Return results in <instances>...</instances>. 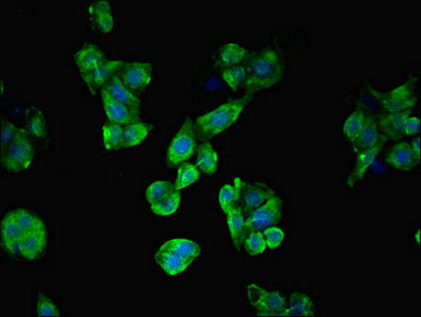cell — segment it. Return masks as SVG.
Instances as JSON below:
<instances>
[{"mask_svg":"<svg viewBox=\"0 0 421 317\" xmlns=\"http://www.w3.org/2000/svg\"><path fill=\"white\" fill-rule=\"evenodd\" d=\"M247 78L244 86L247 94H253L261 89L269 88L285 76V65L279 52L263 50L249 58L246 64Z\"/></svg>","mask_w":421,"mask_h":317,"instance_id":"1","label":"cell"},{"mask_svg":"<svg viewBox=\"0 0 421 317\" xmlns=\"http://www.w3.org/2000/svg\"><path fill=\"white\" fill-rule=\"evenodd\" d=\"M251 98H252L251 94H246L238 100L226 103L210 112L198 117L194 124L197 138L201 140L213 138L232 126L240 119L242 110Z\"/></svg>","mask_w":421,"mask_h":317,"instance_id":"2","label":"cell"},{"mask_svg":"<svg viewBox=\"0 0 421 317\" xmlns=\"http://www.w3.org/2000/svg\"><path fill=\"white\" fill-rule=\"evenodd\" d=\"M35 148L25 128H18L11 146L1 153V167L8 173H19L33 165Z\"/></svg>","mask_w":421,"mask_h":317,"instance_id":"3","label":"cell"},{"mask_svg":"<svg viewBox=\"0 0 421 317\" xmlns=\"http://www.w3.org/2000/svg\"><path fill=\"white\" fill-rule=\"evenodd\" d=\"M247 298L260 316H281L286 308V300L277 291L265 290L255 284L247 286Z\"/></svg>","mask_w":421,"mask_h":317,"instance_id":"4","label":"cell"},{"mask_svg":"<svg viewBox=\"0 0 421 317\" xmlns=\"http://www.w3.org/2000/svg\"><path fill=\"white\" fill-rule=\"evenodd\" d=\"M196 147H197V135L194 128V123L191 119H188L184 121L181 128L170 145L167 151V162L171 166L185 162L194 155Z\"/></svg>","mask_w":421,"mask_h":317,"instance_id":"5","label":"cell"},{"mask_svg":"<svg viewBox=\"0 0 421 317\" xmlns=\"http://www.w3.org/2000/svg\"><path fill=\"white\" fill-rule=\"evenodd\" d=\"M117 74L131 92L141 94L153 80V66L147 62H125Z\"/></svg>","mask_w":421,"mask_h":317,"instance_id":"6","label":"cell"},{"mask_svg":"<svg viewBox=\"0 0 421 317\" xmlns=\"http://www.w3.org/2000/svg\"><path fill=\"white\" fill-rule=\"evenodd\" d=\"M282 199L274 196L247 217V234L250 232H264L270 226H274L282 218Z\"/></svg>","mask_w":421,"mask_h":317,"instance_id":"7","label":"cell"},{"mask_svg":"<svg viewBox=\"0 0 421 317\" xmlns=\"http://www.w3.org/2000/svg\"><path fill=\"white\" fill-rule=\"evenodd\" d=\"M375 94L379 98L382 108L386 112L411 111L417 103V96L413 92L412 82L406 83L386 94L375 92Z\"/></svg>","mask_w":421,"mask_h":317,"instance_id":"8","label":"cell"},{"mask_svg":"<svg viewBox=\"0 0 421 317\" xmlns=\"http://www.w3.org/2000/svg\"><path fill=\"white\" fill-rule=\"evenodd\" d=\"M274 196V191L265 183L244 181L238 205L248 217L253 211L264 205Z\"/></svg>","mask_w":421,"mask_h":317,"instance_id":"9","label":"cell"},{"mask_svg":"<svg viewBox=\"0 0 421 317\" xmlns=\"http://www.w3.org/2000/svg\"><path fill=\"white\" fill-rule=\"evenodd\" d=\"M24 128L33 142L40 145L49 142V123L40 107L31 106L27 109Z\"/></svg>","mask_w":421,"mask_h":317,"instance_id":"10","label":"cell"},{"mask_svg":"<svg viewBox=\"0 0 421 317\" xmlns=\"http://www.w3.org/2000/svg\"><path fill=\"white\" fill-rule=\"evenodd\" d=\"M411 116V111L402 112H383L380 113L377 124L379 127L380 138L388 141H399L404 137V126L406 119Z\"/></svg>","mask_w":421,"mask_h":317,"instance_id":"11","label":"cell"},{"mask_svg":"<svg viewBox=\"0 0 421 317\" xmlns=\"http://www.w3.org/2000/svg\"><path fill=\"white\" fill-rule=\"evenodd\" d=\"M101 98L109 122L122 126L140 122V110L138 109L131 108L118 101L113 100L104 92H101Z\"/></svg>","mask_w":421,"mask_h":317,"instance_id":"12","label":"cell"},{"mask_svg":"<svg viewBox=\"0 0 421 317\" xmlns=\"http://www.w3.org/2000/svg\"><path fill=\"white\" fill-rule=\"evenodd\" d=\"M155 260L158 266L169 275L175 276L183 273L191 266V260L186 259L170 248L160 246L155 254Z\"/></svg>","mask_w":421,"mask_h":317,"instance_id":"13","label":"cell"},{"mask_svg":"<svg viewBox=\"0 0 421 317\" xmlns=\"http://www.w3.org/2000/svg\"><path fill=\"white\" fill-rule=\"evenodd\" d=\"M124 62V60H109V62L106 60L96 70H93L90 74L82 76L85 84L88 87L89 92L94 94L99 89H102L105 83L119 71Z\"/></svg>","mask_w":421,"mask_h":317,"instance_id":"14","label":"cell"},{"mask_svg":"<svg viewBox=\"0 0 421 317\" xmlns=\"http://www.w3.org/2000/svg\"><path fill=\"white\" fill-rule=\"evenodd\" d=\"M74 60L82 76L90 74L104 64L106 62V55L94 44H85L76 51Z\"/></svg>","mask_w":421,"mask_h":317,"instance_id":"15","label":"cell"},{"mask_svg":"<svg viewBox=\"0 0 421 317\" xmlns=\"http://www.w3.org/2000/svg\"><path fill=\"white\" fill-rule=\"evenodd\" d=\"M101 92H104L105 94L111 96L113 100L118 101V102L122 103V104L126 105V106L140 110L141 101L139 100L137 94H133V92H131V90L123 84L122 80H120V78H119L118 74H115V76H111V78L105 83L104 86L101 89Z\"/></svg>","mask_w":421,"mask_h":317,"instance_id":"16","label":"cell"},{"mask_svg":"<svg viewBox=\"0 0 421 317\" xmlns=\"http://www.w3.org/2000/svg\"><path fill=\"white\" fill-rule=\"evenodd\" d=\"M386 162L399 171H411L418 165L408 142L395 145L386 155Z\"/></svg>","mask_w":421,"mask_h":317,"instance_id":"17","label":"cell"},{"mask_svg":"<svg viewBox=\"0 0 421 317\" xmlns=\"http://www.w3.org/2000/svg\"><path fill=\"white\" fill-rule=\"evenodd\" d=\"M386 143L380 138L379 143L375 145V146L366 149V151H360L357 157V161H356L355 167H354L353 173L348 178V187H354L358 181H360L364 177L368 169L372 167V165L375 162L378 155H379L380 151L383 148Z\"/></svg>","mask_w":421,"mask_h":317,"instance_id":"18","label":"cell"},{"mask_svg":"<svg viewBox=\"0 0 421 317\" xmlns=\"http://www.w3.org/2000/svg\"><path fill=\"white\" fill-rule=\"evenodd\" d=\"M20 243H22V259L29 260V262L40 259L46 253V230L27 234L25 237L22 238Z\"/></svg>","mask_w":421,"mask_h":317,"instance_id":"19","label":"cell"},{"mask_svg":"<svg viewBox=\"0 0 421 317\" xmlns=\"http://www.w3.org/2000/svg\"><path fill=\"white\" fill-rule=\"evenodd\" d=\"M226 215L231 238L234 242V246L238 248V251H240L247 235V217L238 205L231 207L226 212Z\"/></svg>","mask_w":421,"mask_h":317,"instance_id":"20","label":"cell"},{"mask_svg":"<svg viewBox=\"0 0 421 317\" xmlns=\"http://www.w3.org/2000/svg\"><path fill=\"white\" fill-rule=\"evenodd\" d=\"M249 56V51L246 48L238 44H226L220 48L218 53L214 58V64L222 67L224 69L230 67L238 66L246 60Z\"/></svg>","mask_w":421,"mask_h":317,"instance_id":"21","label":"cell"},{"mask_svg":"<svg viewBox=\"0 0 421 317\" xmlns=\"http://www.w3.org/2000/svg\"><path fill=\"white\" fill-rule=\"evenodd\" d=\"M379 141L380 132L377 120L374 117L366 113L365 121H364L361 132H360L355 144H354L355 145V151L360 153V151L372 148V147L377 145Z\"/></svg>","mask_w":421,"mask_h":317,"instance_id":"22","label":"cell"},{"mask_svg":"<svg viewBox=\"0 0 421 317\" xmlns=\"http://www.w3.org/2000/svg\"><path fill=\"white\" fill-rule=\"evenodd\" d=\"M313 309L315 307L311 298L303 293L295 292L291 294L281 316H313Z\"/></svg>","mask_w":421,"mask_h":317,"instance_id":"23","label":"cell"},{"mask_svg":"<svg viewBox=\"0 0 421 317\" xmlns=\"http://www.w3.org/2000/svg\"><path fill=\"white\" fill-rule=\"evenodd\" d=\"M153 126L149 123L135 122L124 126V142L123 148H133L142 144L149 137Z\"/></svg>","mask_w":421,"mask_h":317,"instance_id":"24","label":"cell"},{"mask_svg":"<svg viewBox=\"0 0 421 317\" xmlns=\"http://www.w3.org/2000/svg\"><path fill=\"white\" fill-rule=\"evenodd\" d=\"M218 153L210 143H204L200 145L197 149V159H196V166L206 175H213L217 171Z\"/></svg>","mask_w":421,"mask_h":317,"instance_id":"25","label":"cell"},{"mask_svg":"<svg viewBox=\"0 0 421 317\" xmlns=\"http://www.w3.org/2000/svg\"><path fill=\"white\" fill-rule=\"evenodd\" d=\"M242 183H244V180L238 177L233 181L232 185H226L220 189V195H218V203L224 214L231 207L238 205L240 193H242Z\"/></svg>","mask_w":421,"mask_h":317,"instance_id":"26","label":"cell"},{"mask_svg":"<svg viewBox=\"0 0 421 317\" xmlns=\"http://www.w3.org/2000/svg\"><path fill=\"white\" fill-rule=\"evenodd\" d=\"M161 246L163 248H170L172 251L176 252L191 262L197 259L201 254L200 246L195 241L189 239H181V238L170 239L163 242Z\"/></svg>","mask_w":421,"mask_h":317,"instance_id":"27","label":"cell"},{"mask_svg":"<svg viewBox=\"0 0 421 317\" xmlns=\"http://www.w3.org/2000/svg\"><path fill=\"white\" fill-rule=\"evenodd\" d=\"M124 142V126L106 123L103 126V144L108 151H117L123 148Z\"/></svg>","mask_w":421,"mask_h":317,"instance_id":"28","label":"cell"},{"mask_svg":"<svg viewBox=\"0 0 421 317\" xmlns=\"http://www.w3.org/2000/svg\"><path fill=\"white\" fill-rule=\"evenodd\" d=\"M11 214L26 234L46 230L42 220L38 217L35 214L28 212L27 209H14V211H11Z\"/></svg>","mask_w":421,"mask_h":317,"instance_id":"29","label":"cell"},{"mask_svg":"<svg viewBox=\"0 0 421 317\" xmlns=\"http://www.w3.org/2000/svg\"><path fill=\"white\" fill-rule=\"evenodd\" d=\"M27 234L20 228L11 212L5 216L1 222V244L10 243V242L20 241Z\"/></svg>","mask_w":421,"mask_h":317,"instance_id":"30","label":"cell"},{"mask_svg":"<svg viewBox=\"0 0 421 317\" xmlns=\"http://www.w3.org/2000/svg\"><path fill=\"white\" fill-rule=\"evenodd\" d=\"M365 116L366 112H364L361 109H358L355 112L352 113L344 123L343 135L350 143L355 144L356 141H357L358 137L361 132L362 127H363Z\"/></svg>","mask_w":421,"mask_h":317,"instance_id":"31","label":"cell"},{"mask_svg":"<svg viewBox=\"0 0 421 317\" xmlns=\"http://www.w3.org/2000/svg\"><path fill=\"white\" fill-rule=\"evenodd\" d=\"M180 205H181L180 191H174L171 195L162 199L161 201L157 202L155 205H149V207L155 215L167 217V216L175 214L179 209Z\"/></svg>","mask_w":421,"mask_h":317,"instance_id":"32","label":"cell"},{"mask_svg":"<svg viewBox=\"0 0 421 317\" xmlns=\"http://www.w3.org/2000/svg\"><path fill=\"white\" fill-rule=\"evenodd\" d=\"M199 178L200 171L197 169V166L190 164V163H185L178 169L177 179H176L174 187L178 191L188 189L194 183L197 182Z\"/></svg>","mask_w":421,"mask_h":317,"instance_id":"33","label":"cell"},{"mask_svg":"<svg viewBox=\"0 0 421 317\" xmlns=\"http://www.w3.org/2000/svg\"><path fill=\"white\" fill-rule=\"evenodd\" d=\"M174 191H176L174 185H172L167 180H158L151 183L147 189V200L149 205H155L157 202L165 199L167 196L171 195Z\"/></svg>","mask_w":421,"mask_h":317,"instance_id":"34","label":"cell"},{"mask_svg":"<svg viewBox=\"0 0 421 317\" xmlns=\"http://www.w3.org/2000/svg\"><path fill=\"white\" fill-rule=\"evenodd\" d=\"M222 78L228 85L229 88L236 92L240 86L245 84L247 78L246 65H238L230 67L222 71Z\"/></svg>","mask_w":421,"mask_h":317,"instance_id":"35","label":"cell"},{"mask_svg":"<svg viewBox=\"0 0 421 317\" xmlns=\"http://www.w3.org/2000/svg\"><path fill=\"white\" fill-rule=\"evenodd\" d=\"M245 248L250 255L256 256L265 253L267 248L266 240H265L263 232H250L247 234L244 240Z\"/></svg>","mask_w":421,"mask_h":317,"instance_id":"36","label":"cell"},{"mask_svg":"<svg viewBox=\"0 0 421 317\" xmlns=\"http://www.w3.org/2000/svg\"><path fill=\"white\" fill-rule=\"evenodd\" d=\"M36 313L38 316H60V309L48 296L40 293L36 302Z\"/></svg>","mask_w":421,"mask_h":317,"instance_id":"37","label":"cell"},{"mask_svg":"<svg viewBox=\"0 0 421 317\" xmlns=\"http://www.w3.org/2000/svg\"><path fill=\"white\" fill-rule=\"evenodd\" d=\"M17 127L11 121L3 119L1 122V143H0L1 153H5L11 146L17 135Z\"/></svg>","mask_w":421,"mask_h":317,"instance_id":"38","label":"cell"},{"mask_svg":"<svg viewBox=\"0 0 421 317\" xmlns=\"http://www.w3.org/2000/svg\"><path fill=\"white\" fill-rule=\"evenodd\" d=\"M265 240H266L267 248L270 250H275L282 246L285 239V233L281 228L277 226H270L264 232Z\"/></svg>","mask_w":421,"mask_h":317,"instance_id":"39","label":"cell"},{"mask_svg":"<svg viewBox=\"0 0 421 317\" xmlns=\"http://www.w3.org/2000/svg\"><path fill=\"white\" fill-rule=\"evenodd\" d=\"M92 22L103 33H110L115 28V16H113V13L104 14V15L93 18Z\"/></svg>","mask_w":421,"mask_h":317,"instance_id":"40","label":"cell"},{"mask_svg":"<svg viewBox=\"0 0 421 317\" xmlns=\"http://www.w3.org/2000/svg\"><path fill=\"white\" fill-rule=\"evenodd\" d=\"M89 16L91 18L99 17L104 14L113 13V7L109 1H93L87 8Z\"/></svg>","mask_w":421,"mask_h":317,"instance_id":"41","label":"cell"},{"mask_svg":"<svg viewBox=\"0 0 421 317\" xmlns=\"http://www.w3.org/2000/svg\"><path fill=\"white\" fill-rule=\"evenodd\" d=\"M420 129V120L417 117H408L404 126V135H416Z\"/></svg>","mask_w":421,"mask_h":317,"instance_id":"42","label":"cell"},{"mask_svg":"<svg viewBox=\"0 0 421 317\" xmlns=\"http://www.w3.org/2000/svg\"><path fill=\"white\" fill-rule=\"evenodd\" d=\"M411 148H412L413 153H414L415 159H416L417 163H420V137H417L416 139L410 143Z\"/></svg>","mask_w":421,"mask_h":317,"instance_id":"43","label":"cell"},{"mask_svg":"<svg viewBox=\"0 0 421 317\" xmlns=\"http://www.w3.org/2000/svg\"><path fill=\"white\" fill-rule=\"evenodd\" d=\"M415 238H416L417 244L420 246V229L417 230L416 234H415Z\"/></svg>","mask_w":421,"mask_h":317,"instance_id":"44","label":"cell"}]
</instances>
